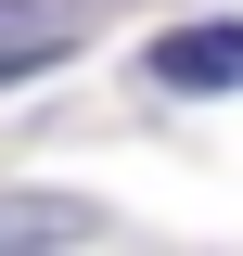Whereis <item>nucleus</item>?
<instances>
[{
	"label": "nucleus",
	"instance_id": "3",
	"mask_svg": "<svg viewBox=\"0 0 243 256\" xmlns=\"http://www.w3.org/2000/svg\"><path fill=\"white\" fill-rule=\"evenodd\" d=\"M90 205H64V192H38V205H0V244H90Z\"/></svg>",
	"mask_w": 243,
	"mask_h": 256
},
{
	"label": "nucleus",
	"instance_id": "2",
	"mask_svg": "<svg viewBox=\"0 0 243 256\" xmlns=\"http://www.w3.org/2000/svg\"><path fill=\"white\" fill-rule=\"evenodd\" d=\"M90 26H102V0H0V77H26V64L77 52Z\"/></svg>",
	"mask_w": 243,
	"mask_h": 256
},
{
	"label": "nucleus",
	"instance_id": "1",
	"mask_svg": "<svg viewBox=\"0 0 243 256\" xmlns=\"http://www.w3.org/2000/svg\"><path fill=\"white\" fill-rule=\"evenodd\" d=\"M154 90H243V26H230V13L166 26V38H154Z\"/></svg>",
	"mask_w": 243,
	"mask_h": 256
}]
</instances>
